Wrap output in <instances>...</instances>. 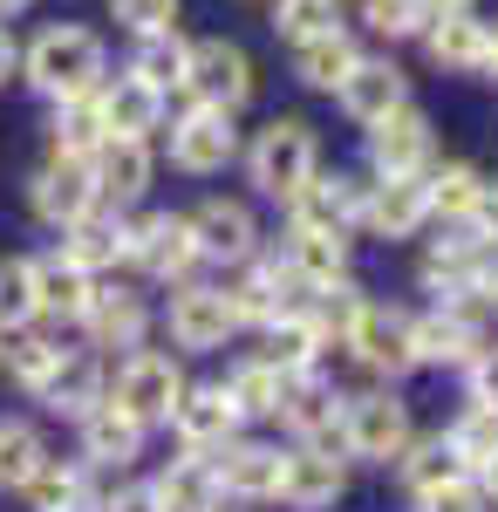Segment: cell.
I'll return each mask as SVG.
<instances>
[{"label":"cell","mask_w":498,"mask_h":512,"mask_svg":"<svg viewBox=\"0 0 498 512\" xmlns=\"http://www.w3.org/2000/svg\"><path fill=\"white\" fill-rule=\"evenodd\" d=\"M28 82L55 103H76L103 89V41L89 28H41L28 48Z\"/></svg>","instance_id":"cell-1"},{"label":"cell","mask_w":498,"mask_h":512,"mask_svg":"<svg viewBox=\"0 0 498 512\" xmlns=\"http://www.w3.org/2000/svg\"><path fill=\"white\" fill-rule=\"evenodd\" d=\"M246 171H253V185L267 198H294L321 171V144H314V130L301 117H273L260 137H253V151H246Z\"/></svg>","instance_id":"cell-2"},{"label":"cell","mask_w":498,"mask_h":512,"mask_svg":"<svg viewBox=\"0 0 498 512\" xmlns=\"http://www.w3.org/2000/svg\"><path fill=\"white\" fill-rule=\"evenodd\" d=\"M185 89H192L198 103H212V110H239V103L253 96V55L226 35L192 41V55H185Z\"/></svg>","instance_id":"cell-3"},{"label":"cell","mask_w":498,"mask_h":512,"mask_svg":"<svg viewBox=\"0 0 498 512\" xmlns=\"http://www.w3.org/2000/svg\"><path fill=\"white\" fill-rule=\"evenodd\" d=\"M178 396H185V376H178V362L157 349H137L123 369H116V410L123 417H137V424H171V410H178Z\"/></svg>","instance_id":"cell-4"},{"label":"cell","mask_w":498,"mask_h":512,"mask_svg":"<svg viewBox=\"0 0 498 512\" xmlns=\"http://www.w3.org/2000/svg\"><path fill=\"white\" fill-rule=\"evenodd\" d=\"M342 437L355 458H369V465H389V458H403L410 451V410L396 403L389 390H369L355 396L342 410Z\"/></svg>","instance_id":"cell-5"},{"label":"cell","mask_w":498,"mask_h":512,"mask_svg":"<svg viewBox=\"0 0 498 512\" xmlns=\"http://www.w3.org/2000/svg\"><path fill=\"white\" fill-rule=\"evenodd\" d=\"M239 158V130H232V110H212V103H192L185 117L171 123V164L192 171V178H212Z\"/></svg>","instance_id":"cell-6"},{"label":"cell","mask_w":498,"mask_h":512,"mask_svg":"<svg viewBox=\"0 0 498 512\" xmlns=\"http://www.w3.org/2000/svg\"><path fill=\"white\" fill-rule=\"evenodd\" d=\"M437 151V137H430V117L423 110H389L383 123H369V158L383 178H423V164Z\"/></svg>","instance_id":"cell-7"},{"label":"cell","mask_w":498,"mask_h":512,"mask_svg":"<svg viewBox=\"0 0 498 512\" xmlns=\"http://www.w3.org/2000/svg\"><path fill=\"white\" fill-rule=\"evenodd\" d=\"M348 349L362 355L369 369H383V376H403L417 362V321L403 308H362L355 328H348Z\"/></svg>","instance_id":"cell-8"},{"label":"cell","mask_w":498,"mask_h":512,"mask_svg":"<svg viewBox=\"0 0 498 512\" xmlns=\"http://www.w3.org/2000/svg\"><path fill=\"white\" fill-rule=\"evenodd\" d=\"M28 205H35V219L48 226H76L82 212H96V185H89V158H55L35 171V185H28Z\"/></svg>","instance_id":"cell-9"},{"label":"cell","mask_w":498,"mask_h":512,"mask_svg":"<svg viewBox=\"0 0 498 512\" xmlns=\"http://www.w3.org/2000/svg\"><path fill=\"white\" fill-rule=\"evenodd\" d=\"M130 260H137V267H144L151 280L192 274V260H198L192 219H178V212H151L144 226H130Z\"/></svg>","instance_id":"cell-10"},{"label":"cell","mask_w":498,"mask_h":512,"mask_svg":"<svg viewBox=\"0 0 498 512\" xmlns=\"http://www.w3.org/2000/svg\"><path fill=\"white\" fill-rule=\"evenodd\" d=\"M342 110L355 123H383L389 110H403L410 103V82H403V69L389 62V55H355V69L342 76Z\"/></svg>","instance_id":"cell-11"},{"label":"cell","mask_w":498,"mask_h":512,"mask_svg":"<svg viewBox=\"0 0 498 512\" xmlns=\"http://www.w3.org/2000/svg\"><path fill=\"white\" fill-rule=\"evenodd\" d=\"M89 185H96V198H110V205L144 198L151 192V144L144 137H103L89 151Z\"/></svg>","instance_id":"cell-12"},{"label":"cell","mask_w":498,"mask_h":512,"mask_svg":"<svg viewBox=\"0 0 498 512\" xmlns=\"http://www.w3.org/2000/svg\"><path fill=\"white\" fill-rule=\"evenodd\" d=\"M239 328V315H232V301L219 294V287H185V294H171V342L178 349H226V335Z\"/></svg>","instance_id":"cell-13"},{"label":"cell","mask_w":498,"mask_h":512,"mask_svg":"<svg viewBox=\"0 0 498 512\" xmlns=\"http://www.w3.org/2000/svg\"><path fill=\"white\" fill-rule=\"evenodd\" d=\"M171 424H178V437H185V451H226L232 431H239V410H232V396L219 390V383H205V390H185L178 396V410H171Z\"/></svg>","instance_id":"cell-14"},{"label":"cell","mask_w":498,"mask_h":512,"mask_svg":"<svg viewBox=\"0 0 498 512\" xmlns=\"http://www.w3.org/2000/svg\"><path fill=\"white\" fill-rule=\"evenodd\" d=\"M219 465V492L232 499H280V472H287V451L280 444H226Z\"/></svg>","instance_id":"cell-15"},{"label":"cell","mask_w":498,"mask_h":512,"mask_svg":"<svg viewBox=\"0 0 498 512\" xmlns=\"http://www.w3.org/2000/svg\"><path fill=\"white\" fill-rule=\"evenodd\" d=\"M280 499H287L294 512H328L335 499H342V465H335L321 444H301V451H287Z\"/></svg>","instance_id":"cell-16"},{"label":"cell","mask_w":498,"mask_h":512,"mask_svg":"<svg viewBox=\"0 0 498 512\" xmlns=\"http://www.w3.org/2000/svg\"><path fill=\"white\" fill-rule=\"evenodd\" d=\"M294 287H307V280L294 274L287 260H267V267H253V274L239 280L226 301H232V315H239V321H267V328H273L280 315H301V308H294Z\"/></svg>","instance_id":"cell-17"},{"label":"cell","mask_w":498,"mask_h":512,"mask_svg":"<svg viewBox=\"0 0 498 512\" xmlns=\"http://www.w3.org/2000/svg\"><path fill=\"white\" fill-rule=\"evenodd\" d=\"M62 260L82 267V274H103L116 260H130V226L116 212H82L76 226L62 233Z\"/></svg>","instance_id":"cell-18"},{"label":"cell","mask_w":498,"mask_h":512,"mask_svg":"<svg viewBox=\"0 0 498 512\" xmlns=\"http://www.w3.org/2000/svg\"><path fill=\"white\" fill-rule=\"evenodd\" d=\"M96 117H103V137H151L164 117V96H151L137 76H116L96 89Z\"/></svg>","instance_id":"cell-19"},{"label":"cell","mask_w":498,"mask_h":512,"mask_svg":"<svg viewBox=\"0 0 498 512\" xmlns=\"http://www.w3.org/2000/svg\"><path fill=\"white\" fill-rule=\"evenodd\" d=\"M362 219H369L383 239H410L423 219H430V192H423V178H383L376 192L362 198Z\"/></svg>","instance_id":"cell-20"},{"label":"cell","mask_w":498,"mask_h":512,"mask_svg":"<svg viewBox=\"0 0 498 512\" xmlns=\"http://www.w3.org/2000/svg\"><path fill=\"white\" fill-rule=\"evenodd\" d=\"M362 198L369 192H362L355 178H321V171H314L287 205H294V226H328V233H342L348 219H362Z\"/></svg>","instance_id":"cell-21"},{"label":"cell","mask_w":498,"mask_h":512,"mask_svg":"<svg viewBox=\"0 0 498 512\" xmlns=\"http://www.w3.org/2000/svg\"><path fill=\"white\" fill-rule=\"evenodd\" d=\"M151 492L164 512H219V465L205 451H185V458H171V472Z\"/></svg>","instance_id":"cell-22"},{"label":"cell","mask_w":498,"mask_h":512,"mask_svg":"<svg viewBox=\"0 0 498 512\" xmlns=\"http://www.w3.org/2000/svg\"><path fill=\"white\" fill-rule=\"evenodd\" d=\"M192 239L212 260H246L253 253V212L232 205V198H212L205 212H192Z\"/></svg>","instance_id":"cell-23"},{"label":"cell","mask_w":498,"mask_h":512,"mask_svg":"<svg viewBox=\"0 0 498 512\" xmlns=\"http://www.w3.org/2000/svg\"><path fill=\"white\" fill-rule=\"evenodd\" d=\"M423 48H430L437 69H458V76H464V69L485 62V21H478V14H430Z\"/></svg>","instance_id":"cell-24"},{"label":"cell","mask_w":498,"mask_h":512,"mask_svg":"<svg viewBox=\"0 0 498 512\" xmlns=\"http://www.w3.org/2000/svg\"><path fill=\"white\" fill-rule=\"evenodd\" d=\"M82 451H89L96 465H130V458L144 451V424L123 417L116 403H96V410L82 417Z\"/></svg>","instance_id":"cell-25"},{"label":"cell","mask_w":498,"mask_h":512,"mask_svg":"<svg viewBox=\"0 0 498 512\" xmlns=\"http://www.w3.org/2000/svg\"><path fill=\"white\" fill-rule=\"evenodd\" d=\"M287 267H294L307 287H328V280L348 274V239L328 233V226H294V239H287Z\"/></svg>","instance_id":"cell-26"},{"label":"cell","mask_w":498,"mask_h":512,"mask_svg":"<svg viewBox=\"0 0 498 512\" xmlns=\"http://www.w3.org/2000/svg\"><path fill=\"white\" fill-rule=\"evenodd\" d=\"M82 321H89V335H96V349H137L144 342V301L137 294H89V308H82Z\"/></svg>","instance_id":"cell-27"},{"label":"cell","mask_w":498,"mask_h":512,"mask_svg":"<svg viewBox=\"0 0 498 512\" xmlns=\"http://www.w3.org/2000/svg\"><path fill=\"white\" fill-rule=\"evenodd\" d=\"M287 383H294V376H280L267 355H260V362H239V369H232L219 390L232 396V410H239V417H280V403H287Z\"/></svg>","instance_id":"cell-28"},{"label":"cell","mask_w":498,"mask_h":512,"mask_svg":"<svg viewBox=\"0 0 498 512\" xmlns=\"http://www.w3.org/2000/svg\"><path fill=\"white\" fill-rule=\"evenodd\" d=\"M185 55H192V41H178L171 28H157V35H137L130 76L144 82L151 96H164V89H185Z\"/></svg>","instance_id":"cell-29"},{"label":"cell","mask_w":498,"mask_h":512,"mask_svg":"<svg viewBox=\"0 0 498 512\" xmlns=\"http://www.w3.org/2000/svg\"><path fill=\"white\" fill-rule=\"evenodd\" d=\"M28 506H35V512H103V499H96L89 472L55 465V458H48V465L28 478Z\"/></svg>","instance_id":"cell-30"},{"label":"cell","mask_w":498,"mask_h":512,"mask_svg":"<svg viewBox=\"0 0 498 512\" xmlns=\"http://www.w3.org/2000/svg\"><path fill=\"white\" fill-rule=\"evenodd\" d=\"M355 69V41L342 35V28H328V35H307L294 41V76L307 82V89H342V76Z\"/></svg>","instance_id":"cell-31"},{"label":"cell","mask_w":498,"mask_h":512,"mask_svg":"<svg viewBox=\"0 0 498 512\" xmlns=\"http://www.w3.org/2000/svg\"><path fill=\"white\" fill-rule=\"evenodd\" d=\"M342 396H328L321 383H287V403H280V417H287V431L301 437V444H321V437H335L342 424V410H335Z\"/></svg>","instance_id":"cell-32"},{"label":"cell","mask_w":498,"mask_h":512,"mask_svg":"<svg viewBox=\"0 0 498 512\" xmlns=\"http://www.w3.org/2000/svg\"><path fill=\"white\" fill-rule=\"evenodd\" d=\"M89 274L82 267H69V260H35V301H41V315H76L89 308Z\"/></svg>","instance_id":"cell-33"},{"label":"cell","mask_w":498,"mask_h":512,"mask_svg":"<svg viewBox=\"0 0 498 512\" xmlns=\"http://www.w3.org/2000/svg\"><path fill=\"white\" fill-rule=\"evenodd\" d=\"M0 362L14 369V383H21V390H35V396H41L48 383H55V376H62V369H69V362H76V355L62 349V342H48V335H21V342L0 355Z\"/></svg>","instance_id":"cell-34"},{"label":"cell","mask_w":498,"mask_h":512,"mask_svg":"<svg viewBox=\"0 0 498 512\" xmlns=\"http://www.w3.org/2000/svg\"><path fill=\"white\" fill-rule=\"evenodd\" d=\"M478 355V328H471V315H430L417 321V362H471Z\"/></svg>","instance_id":"cell-35"},{"label":"cell","mask_w":498,"mask_h":512,"mask_svg":"<svg viewBox=\"0 0 498 512\" xmlns=\"http://www.w3.org/2000/svg\"><path fill=\"white\" fill-rule=\"evenodd\" d=\"M48 465V451H41V437L28 424H7L0 417V492H28V478Z\"/></svg>","instance_id":"cell-36"},{"label":"cell","mask_w":498,"mask_h":512,"mask_svg":"<svg viewBox=\"0 0 498 512\" xmlns=\"http://www.w3.org/2000/svg\"><path fill=\"white\" fill-rule=\"evenodd\" d=\"M423 192H430V212H444V219H471L478 198H485V178H478L471 164H444V171L423 178Z\"/></svg>","instance_id":"cell-37"},{"label":"cell","mask_w":498,"mask_h":512,"mask_svg":"<svg viewBox=\"0 0 498 512\" xmlns=\"http://www.w3.org/2000/svg\"><path fill=\"white\" fill-rule=\"evenodd\" d=\"M314 294H321V301H314V335H321V342H328V335H335V342H348V328H355V315H362V308H369V301H362V287H355V280H328V287H314Z\"/></svg>","instance_id":"cell-38"},{"label":"cell","mask_w":498,"mask_h":512,"mask_svg":"<svg viewBox=\"0 0 498 512\" xmlns=\"http://www.w3.org/2000/svg\"><path fill=\"white\" fill-rule=\"evenodd\" d=\"M103 144V117H96V96H76L55 110V158H89Z\"/></svg>","instance_id":"cell-39"},{"label":"cell","mask_w":498,"mask_h":512,"mask_svg":"<svg viewBox=\"0 0 498 512\" xmlns=\"http://www.w3.org/2000/svg\"><path fill=\"white\" fill-rule=\"evenodd\" d=\"M451 478H464V465H458V451H451V444H444V437H423L417 451H410V458H403V485H410V492H437V485H451Z\"/></svg>","instance_id":"cell-40"},{"label":"cell","mask_w":498,"mask_h":512,"mask_svg":"<svg viewBox=\"0 0 498 512\" xmlns=\"http://www.w3.org/2000/svg\"><path fill=\"white\" fill-rule=\"evenodd\" d=\"M35 315V260H0V328H28Z\"/></svg>","instance_id":"cell-41"},{"label":"cell","mask_w":498,"mask_h":512,"mask_svg":"<svg viewBox=\"0 0 498 512\" xmlns=\"http://www.w3.org/2000/svg\"><path fill=\"white\" fill-rule=\"evenodd\" d=\"M342 21V0H273V35L307 41V35H328Z\"/></svg>","instance_id":"cell-42"},{"label":"cell","mask_w":498,"mask_h":512,"mask_svg":"<svg viewBox=\"0 0 498 512\" xmlns=\"http://www.w3.org/2000/svg\"><path fill=\"white\" fill-rule=\"evenodd\" d=\"M41 396H48V410L89 417V410L103 403V383H96V369H89V362H69V369H62V376H55V383H48Z\"/></svg>","instance_id":"cell-43"},{"label":"cell","mask_w":498,"mask_h":512,"mask_svg":"<svg viewBox=\"0 0 498 512\" xmlns=\"http://www.w3.org/2000/svg\"><path fill=\"white\" fill-rule=\"evenodd\" d=\"M444 444L458 451V465H485V458L498 451V410H471V417H458Z\"/></svg>","instance_id":"cell-44"},{"label":"cell","mask_w":498,"mask_h":512,"mask_svg":"<svg viewBox=\"0 0 498 512\" xmlns=\"http://www.w3.org/2000/svg\"><path fill=\"white\" fill-rule=\"evenodd\" d=\"M362 14H369V28H376V35H389V41L423 35V28H430V7H423V0H369Z\"/></svg>","instance_id":"cell-45"},{"label":"cell","mask_w":498,"mask_h":512,"mask_svg":"<svg viewBox=\"0 0 498 512\" xmlns=\"http://www.w3.org/2000/svg\"><path fill=\"white\" fill-rule=\"evenodd\" d=\"M110 14L130 28V35H157L178 21V0H110Z\"/></svg>","instance_id":"cell-46"},{"label":"cell","mask_w":498,"mask_h":512,"mask_svg":"<svg viewBox=\"0 0 498 512\" xmlns=\"http://www.w3.org/2000/svg\"><path fill=\"white\" fill-rule=\"evenodd\" d=\"M417 506H423V512H485V492H478V485H464V478H451V485L423 492Z\"/></svg>","instance_id":"cell-47"},{"label":"cell","mask_w":498,"mask_h":512,"mask_svg":"<svg viewBox=\"0 0 498 512\" xmlns=\"http://www.w3.org/2000/svg\"><path fill=\"white\" fill-rule=\"evenodd\" d=\"M471 396H478V410H498V349L471 355Z\"/></svg>","instance_id":"cell-48"},{"label":"cell","mask_w":498,"mask_h":512,"mask_svg":"<svg viewBox=\"0 0 498 512\" xmlns=\"http://www.w3.org/2000/svg\"><path fill=\"white\" fill-rule=\"evenodd\" d=\"M103 512H164V506H157L151 485H123L116 499H103Z\"/></svg>","instance_id":"cell-49"},{"label":"cell","mask_w":498,"mask_h":512,"mask_svg":"<svg viewBox=\"0 0 498 512\" xmlns=\"http://www.w3.org/2000/svg\"><path fill=\"white\" fill-rule=\"evenodd\" d=\"M471 226H478V239H485V246H498V185H485L478 212H471Z\"/></svg>","instance_id":"cell-50"},{"label":"cell","mask_w":498,"mask_h":512,"mask_svg":"<svg viewBox=\"0 0 498 512\" xmlns=\"http://www.w3.org/2000/svg\"><path fill=\"white\" fill-rule=\"evenodd\" d=\"M478 492H485V499H492V506H498V451H492V458H485V465H478Z\"/></svg>","instance_id":"cell-51"},{"label":"cell","mask_w":498,"mask_h":512,"mask_svg":"<svg viewBox=\"0 0 498 512\" xmlns=\"http://www.w3.org/2000/svg\"><path fill=\"white\" fill-rule=\"evenodd\" d=\"M478 69L498 82V28H485V62H478Z\"/></svg>","instance_id":"cell-52"},{"label":"cell","mask_w":498,"mask_h":512,"mask_svg":"<svg viewBox=\"0 0 498 512\" xmlns=\"http://www.w3.org/2000/svg\"><path fill=\"white\" fill-rule=\"evenodd\" d=\"M430 14H471V0H423Z\"/></svg>","instance_id":"cell-53"},{"label":"cell","mask_w":498,"mask_h":512,"mask_svg":"<svg viewBox=\"0 0 498 512\" xmlns=\"http://www.w3.org/2000/svg\"><path fill=\"white\" fill-rule=\"evenodd\" d=\"M14 76V41H7V28H0V82Z\"/></svg>","instance_id":"cell-54"},{"label":"cell","mask_w":498,"mask_h":512,"mask_svg":"<svg viewBox=\"0 0 498 512\" xmlns=\"http://www.w3.org/2000/svg\"><path fill=\"white\" fill-rule=\"evenodd\" d=\"M21 7H28V0H0V14H21Z\"/></svg>","instance_id":"cell-55"},{"label":"cell","mask_w":498,"mask_h":512,"mask_svg":"<svg viewBox=\"0 0 498 512\" xmlns=\"http://www.w3.org/2000/svg\"><path fill=\"white\" fill-rule=\"evenodd\" d=\"M0 355H7V342H0Z\"/></svg>","instance_id":"cell-56"}]
</instances>
